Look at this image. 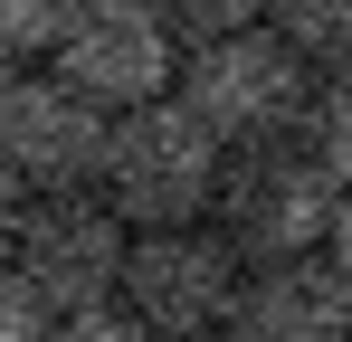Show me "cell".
<instances>
[{"instance_id":"cell-1","label":"cell","mask_w":352,"mask_h":342,"mask_svg":"<svg viewBox=\"0 0 352 342\" xmlns=\"http://www.w3.org/2000/svg\"><path fill=\"white\" fill-rule=\"evenodd\" d=\"M124 257H133V219L105 190H38L10 266L38 285L48 333H86V342H133V304H124Z\"/></svg>"},{"instance_id":"cell-2","label":"cell","mask_w":352,"mask_h":342,"mask_svg":"<svg viewBox=\"0 0 352 342\" xmlns=\"http://www.w3.org/2000/svg\"><path fill=\"white\" fill-rule=\"evenodd\" d=\"M181 95L200 105V124L229 152L286 143V133H305V114H314V57L295 48L276 19H248V29H219V38H190Z\"/></svg>"},{"instance_id":"cell-3","label":"cell","mask_w":352,"mask_h":342,"mask_svg":"<svg viewBox=\"0 0 352 342\" xmlns=\"http://www.w3.org/2000/svg\"><path fill=\"white\" fill-rule=\"evenodd\" d=\"M219 171H229V143H219V133L200 124V105L172 86V95H153V105L115 114L96 190H105L133 228H172V219H210Z\"/></svg>"},{"instance_id":"cell-4","label":"cell","mask_w":352,"mask_h":342,"mask_svg":"<svg viewBox=\"0 0 352 342\" xmlns=\"http://www.w3.org/2000/svg\"><path fill=\"white\" fill-rule=\"evenodd\" d=\"M238 285L248 257L219 219H172V228H133V257H124V304L153 342H200L238 323Z\"/></svg>"},{"instance_id":"cell-5","label":"cell","mask_w":352,"mask_h":342,"mask_svg":"<svg viewBox=\"0 0 352 342\" xmlns=\"http://www.w3.org/2000/svg\"><path fill=\"white\" fill-rule=\"evenodd\" d=\"M333 209H343V181H333V162H324L305 133L229 152L219 200H210V219L238 238L248 266H257V257H305V247H324V238H333Z\"/></svg>"},{"instance_id":"cell-6","label":"cell","mask_w":352,"mask_h":342,"mask_svg":"<svg viewBox=\"0 0 352 342\" xmlns=\"http://www.w3.org/2000/svg\"><path fill=\"white\" fill-rule=\"evenodd\" d=\"M181 57H190V38L172 29L162 0H76L67 29H58V48H48V67H58L67 86H86L96 105L124 114V105L172 95Z\"/></svg>"},{"instance_id":"cell-7","label":"cell","mask_w":352,"mask_h":342,"mask_svg":"<svg viewBox=\"0 0 352 342\" xmlns=\"http://www.w3.org/2000/svg\"><path fill=\"white\" fill-rule=\"evenodd\" d=\"M105 133H115V105H96L86 86H67L48 67V76L10 86V105H0V162L19 171L29 190H96Z\"/></svg>"},{"instance_id":"cell-8","label":"cell","mask_w":352,"mask_h":342,"mask_svg":"<svg viewBox=\"0 0 352 342\" xmlns=\"http://www.w3.org/2000/svg\"><path fill=\"white\" fill-rule=\"evenodd\" d=\"M248 342H352V276L333 266V247L305 257H257L238 285V323Z\"/></svg>"},{"instance_id":"cell-9","label":"cell","mask_w":352,"mask_h":342,"mask_svg":"<svg viewBox=\"0 0 352 342\" xmlns=\"http://www.w3.org/2000/svg\"><path fill=\"white\" fill-rule=\"evenodd\" d=\"M267 19L314 57V76H343L352 67V0H267Z\"/></svg>"},{"instance_id":"cell-10","label":"cell","mask_w":352,"mask_h":342,"mask_svg":"<svg viewBox=\"0 0 352 342\" xmlns=\"http://www.w3.org/2000/svg\"><path fill=\"white\" fill-rule=\"evenodd\" d=\"M305 143H314V152L333 162V181L352 190V67L314 86V114H305Z\"/></svg>"},{"instance_id":"cell-11","label":"cell","mask_w":352,"mask_h":342,"mask_svg":"<svg viewBox=\"0 0 352 342\" xmlns=\"http://www.w3.org/2000/svg\"><path fill=\"white\" fill-rule=\"evenodd\" d=\"M76 0H0V48L10 57H48Z\"/></svg>"},{"instance_id":"cell-12","label":"cell","mask_w":352,"mask_h":342,"mask_svg":"<svg viewBox=\"0 0 352 342\" xmlns=\"http://www.w3.org/2000/svg\"><path fill=\"white\" fill-rule=\"evenodd\" d=\"M172 10L181 38H219V29H248V19H267V0H162Z\"/></svg>"},{"instance_id":"cell-13","label":"cell","mask_w":352,"mask_h":342,"mask_svg":"<svg viewBox=\"0 0 352 342\" xmlns=\"http://www.w3.org/2000/svg\"><path fill=\"white\" fill-rule=\"evenodd\" d=\"M38 333H48V304H38V285H29L10 257H0V342H38Z\"/></svg>"},{"instance_id":"cell-14","label":"cell","mask_w":352,"mask_h":342,"mask_svg":"<svg viewBox=\"0 0 352 342\" xmlns=\"http://www.w3.org/2000/svg\"><path fill=\"white\" fill-rule=\"evenodd\" d=\"M29 200H38V190H29V181H19V171L0 162V257H10V247H19V219H29Z\"/></svg>"},{"instance_id":"cell-15","label":"cell","mask_w":352,"mask_h":342,"mask_svg":"<svg viewBox=\"0 0 352 342\" xmlns=\"http://www.w3.org/2000/svg\"><path fill=\"white\" fill-rule=\"evenodd\" d=\"M324 247H333V266L352 276V190H343V209H333V238H324Z\"/></svg>"},{"instance_id":"cell-16","label":"cell","mask_w":352,"mask_h":342,"mask_svg":"<svg viewBox=\"0 0 352 342\" xmlns=\"http://www.w3.org/2000/svg\"><path fill=\"white\" fill-rule=\"evenodd\" d=\"M10 86H19V57H10V48H0V105H10Z\"/></svg>"}]
</instances>
